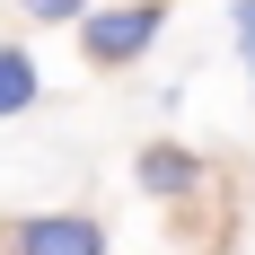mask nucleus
<instances>
[{
    "instance_id": "f257e3e1",
    "label": "nucleus",
    "mask_w": 255,
    "mask_h": 255,
    "mask_svg": "<svg viewBox=\"0 0 255 255\" xmlns=\"http://www.w3.org/2000/svg\"><path fill=\"white\" fill-rule=\"evenodd\" d=\"M79 44H88V62H97V71L141 62V53L158 44V0H115V9H88V18H79Z\"/></svg>"
},
{
    "instance_id": "f03ea898",
    "label": "nucleus",
    "mask_w": 255,
    "mask_h": 255,
    "mask_svg": "<svg viewBox=\"0 0 255 255\" xmlns=\"http://www.w3.org/2000/svg\"><path fill=\"white\" fill-rule=\"evenodd\" d=\"M9 255H106V229L88 211H35L9 229Z\"/></svg>"
},
{
    "instance_id": "7ed1b4c3",
    "label": "nucleus",
    "mask_w": 255,
    "mask_h": 255,
    "mask_svg": "<svg viewBox=\"0 0 255 255\" xmlns=\"http://www.w3.org/2000/svg\"><path fill=\"white\" fill-rule=\"evenodd\" d=\"M141 185H150L158 203H176V194H194V185H203V158L176 150V141H150V150H141Z\"/></svg>"
},
{
    "instance_id": "20e7f679",
    "label": "nucleus",
    "mask_w": 255,
    "mask_h": 255,
    "mask_svg": "<svg viewBox=\"0 0 255 255\" xmlns=\"http://www.w3.org/2000/svg\"><path fill=\"white\" fill-rule=\"evenodd\" d=\"M26 106H35V62H26V44H0V124Z\"/></svg>"
},
{
    "instance_id": "39448f33",
    "label": "nucleus",
    "mask_w": 255,
    "mask_h": 255,
    "mask_svg": "<svg viewBox=\"0 0 255 255\" xmlns=\"http://www.w3.org/2000/svg\"><path fill=\"white\" fill-rule=\"evenodd\" d=\"M229 26H238V53H247V71H255V0H229Z\"/></svg>"
},
{
    "instance_id": "423d86ee",
    "label": "nucleus",
    "mask_w": 255,
    "mask_h": 255,
    "mask_svg": "<svg viewBox=\"0 0 255 255\" xmlns=\"http://www.w3.org/2000/svg\"><path fill=\"white\" fill-rule=\"evenodd\" d=\"M26 18H88V9H97V0H18Z\"/></svg>"
}]
</instances>
